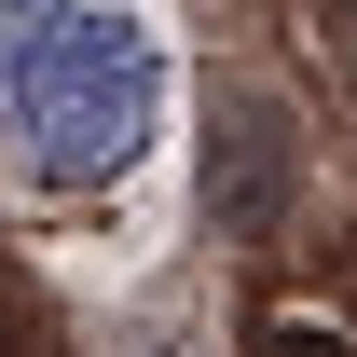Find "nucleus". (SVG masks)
<instances>
[{
	"label": "nucleus",
	"mask_w": 357,
	"mask_h": 357,
	"mask_svg": "<svg viewBox=\"0 0 357 357\" xmlns=\"http://www.w3.org/2000/svg\"><path fill=\"white\" fill-rule=\"evenodd\" d=\"M261 357H357V330H330V316H275Z\"/></svg>",
	"instance_id": "f03ea898"
},
{
	"label": "nucleus",
	"mask_w": 357,
	"mask_h": 357,
	"mask_svg": "<svg viewBox=\"0 0 357 357\" xmlns=\"http://www.w3.org/2000/svg\"><path fill=\"white\" fill-rule=\"evenodd\" d=\"M0 124L28 151V178L96 192L165 124V42L124 0H0Z\"/></svg>",
	"instance_id": "f257e3e1"
},
{
	"label": "nucleus",
	"mask_w": 357,
	"mask_h": 357,
	"mask_svg": "<svg viewBox=\"0 0 357 357\" xmlns=\"http://www.w3.org/2000/svg\"><path fill=\"white\" fill-rule=\"evenodd\" d=\"M137 357H192V344H178V330H151V344H137Z\"/></svg>",
	"instance_id": "7ed1b4c3"
}]
</instances>
